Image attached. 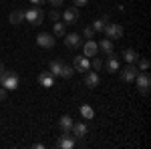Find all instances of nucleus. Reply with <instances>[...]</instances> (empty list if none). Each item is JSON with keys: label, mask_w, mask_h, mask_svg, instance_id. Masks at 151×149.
Wrapping results in <instances>:
<instances>
[{"label": "nucleus", "mask_w": 151, "mask_h": 149, "mask_svg": "<svg viewBox=\"0 0 151 149\" xmlns=\"http://www.w3.org/2000/svg\"><path fill=\"white\" fill-rule=\"evenodd\" d=\"M135 83H137V89L139 93H149V87H151V77L147 71H143V73H137V77H135Z\"/></svg>", "instance_id": "4"}, {"label": "nucleus", "mask_w": 151, "mask_h": 149, "mask_svg": "<svg viewBox=\"0 0 151 149\" xmlns=\"http://www.w3.org/2000/svg\"><path fill=\"white\" fill-rule=\"evenodd\" d=\"M63 65H65L63 60H57V58H55V60H50V65H48V71H50V73H52L55 77H60V71H63Z\"/></svg>", "instance_id": "17"}, {"label": "nucleus", "mask_w": 151, "mask_h": 149, "mask_svg": "<svg viewBox=\"0 0 151 149\" xmlns=\"http://www.w3.org/2000/svg\"><path fill=\"white\" fill-rule=\"evenodd\" d=\"M30 2H32V6H40V4H42L45 0H30Z\"/></svg>", "instance_id": "32"}, {"label": "nucleus", "mask_w": 151, "mask_h": 149, "mask_svg": "<svg viewBox=\"0 0 151 149\" xmlns=\"http://www.w3.org/2000/svg\"><path fill=\"white\" fill-rule=\"evenodd\" d=\"M57 147L58 149H73L75 147V139H73V135H70V133H63V135L58 137V141H57Z\"/></svg>", "instance_id": "10"}, {"label": "nucleus", "mask_w": 151, "mask_h": 149, "mask_svg": "<svg viewBox=\"0 0 151 149\" xmlns=\"http://www.w3.org/2000/svg\"><path fill=\"white\" fill-rule=\"evenodd\" d=\"M63 18H65V24H75L77 20H79V10H77V6L67 8L65 14H63Z\"/></svg>", "instance_id": "12"}, {"label": "nucleus", "mask_w": 151, "mask_h": 149, "mask_svg": "<svg viewBox=\"0 0 151 149\" xmlns=\"http://www.w3.org/2000/svg\"><path fill=\"white\" fill-rule=\"evenodd\" d=\"M73 2H75V6H87L89 0H73Z\"/></svg>", "instance_id": "31"}, {"label": "nucleus", "mask_w": 151, "mask_h": 149, "mask_svg": "<svg viewBox=\"0 0 151 149\" xmlns=\"http://www.w3.org/2000/svg\"><path fill=\"white\" fill-rule=\"evenodd\" d=\"M4 71H6V69H4V65L0 63V75H4Z\"/></svg>", "instance_id": "33"}, {"label": "nucleus", "mask_w": 151, "mask_h": 149, "mask_svg": "<svg viewBox=\"0 0 151 149\" xmlns=\"http://www.w3.org/2000/svg\"><path fill=\"white\" fill-rule=\"evenodd\" d=\"M93 69L95 71H99V69H103V60L97 57V58H93Z\"/></svg>", "instance_id": "27"}, {"label": "nucleus", "mask_w": 151, "mask_h": 149, "mask_svg": "<svg viewBox=\"0 0 151 149\" xmlns=\"http://www.w3.org/2000/svg\"><path fill=\"white\" fill-rule=\"evenodd\" d=\"M24 20H28L32 26H40L45 20V12L40 6H30L28 10H24Z\"/></svg>", "instance_id": "1"}, {"label": "nucleus", "mask_w": 151, "mask_h": 149, "mask_svg": "<svg viewBox=\"0 0 151 149\" xmlns=\"http://www.w3.org/2000/svg\"><path fill=\"white\" fill-rule=\"evenodd\" d=\"M65 45L69 46V48H79V46L83 45L81 35H77V32H70V35H67V38H65Z\"/></svg>", "instance_id": "13"}, {"label": "nucleus", "mask_w": 151, "mask_h": 149, "mask_svg": "<svg viewBox=\"0 0 151 149\" xmlns=\"http://www.w3.org/2000/svg\"><path fill=\"white\" fill-rule=\"evenodd\" d=\"M73 119H70V115H63L60 119H58V127H60V131L63 133H70V129H73Z\"/></svg>", "instance_id": "16"}, {"label": "nucleus", "mask_w": 151, "mask_h": 149, "mask_svg": "<svg viewBox=\"0 0 151 149\" xmlns=\"http://www.w3.org/2000/svg\"><path fill=\"white\" fill-rule=\"evenodd\" d=\"M103 67L107 69V73H117V71L121 69L119 57H117V55H113V53H109V55H107V60L103 63Z\"/></svg>", "instance_id": "7"}, {"label": "nucleus", "mask_w": 151, "mask_h": 149, "mask_svg": "<svg viewBox=\"0 0 151 149\" xmlns=\"http://www.w3.org/2000/svg\"><path fill=\"white\" fill-rule=\"evenodd\" d=\"M52 32H55V36H65V35H67V24L57 20L55 26H52Z\"/></svg>", "instance_id": "21"}, {"label": "nucleus", "mask_w": 151, "mask_h": 149, "mask_svg": "<svg viewBox=\"0 0 151 149\" xmlns=\"http://www.w3.org/2000/svg\"><path fill=\"white\" fill-rule=\"evenodd\" d=\"M99 83H101V79H99V75H97L95 71H87V73H85V85H87V87L95 89Z\"/></svg>", "instance_id": "14"}, {"label": "nucleus", "mask_w": 151, "mask_h": 149, "mask_svg": "<svg viewBox=\"0 0 151 149\" xmlns=\"http://www.w3.org/2000/svg\"><path fill=\"white\" fill-rule=\"evenodd\" d=\"M8 20H10V24H20V22H24V10H12L10 16H8Z\"/></svg>", "instance_id": "18"}, {"label": "nucleus", "mask_w": 151, "mask_h": 149, "mask_svg": "<svg viewBox=\"0 0 151 149\" xmlns=\"http://www.w3.org/2000/svg\"><path fill=\"white\" fill-rule=\"evenodd\" d=\"M0 87H4L6 91L18 89V75L14 71H4V75H0Z\"/></svg>", "instance_id": "2"}, {"label": "nucleus", "mask_w": 151, "mask_h": 149, "mask_svg": "<svg viewBox=\"0 0 151 149\" xmlns=\"http://www.w3.org/2000/svg\"><path fill=\"white\" fill-rule=\"evenodd\" d=\"M73 69L79 71V73H87V71L91 69V60H89V57H85V55H79V57H75Z\"/></svg>", "instance_id": "6"}, {"label": "nucleus", "mask_w": 151, "mask_h": 149, "mask_svg": "<svg viewBox=\"0 0 151 149\" xmlns=\"http://www.w3.org/2000/svg\"><path fill=\"white\" fill-rule=\"evenodd\" d=\"M107 20H109V16H107V14H105L103 18H97V20L93 22V30H95V32H103L105 22H107Z\"/></svg>", "instance_id": "22"}, {"label": "nucleus", "mask_w": 151, "mask_h": 149, "mask_svg": "<svg viewBox=\"0 0 151 149\" xmlns=\"http://www.w3.org/2000/svg\"><path fill=\"white\" fill-rule=\"evenodd\" d=\"M119 71H121V69H119ZM137 73H139V69L135 67V63H127V65L123 67V71H121V81H125V83H133L135 77H137Z\"/></svg>", "instance_id": "5"}, {"label": "nucleus", "mask_w": 151, "mask_h": 149, "mask_svg": "<svg viewBox=\"0 0 151 149\" xmlns=\"http://www.w3.org/2000/svg\"><path fill=\"white\" fill-rule=\"evenodd\" d=\"M6 97H8V91L2 87V89H0V101H6Z\"/></svg>", "instance_id": "29"}, {"label": "nucleus", "mask_w": 151, "mask_h": 149, "mask_svg": "<svg viewBox=\"0 0 151 149\" xmlns=\"http://www.w3.org/2000/svg\"><path fill=\"white\" fill-rule=\"evenodd\" d=\"M70 133L75 135V137H87V133H89V127H87V123H83V121H79V123H73V129H70Z\"/></svg>", "instance_id": "11"}, {"label": "nucleus", "mask_w": 151, "mask_h": 149, "mask_svg": "<svg viewBox=\"0 0 151 149\" xmlns=\"http://www.w3.org/2000/svg\"><path fill=\"white\" fill-rule=\"evenodd\" d=\"M97 53H99L97 42H95L93 38H91V40H87V42H85V46H83V55H85V57H95Z\"/></svg>", "instance_id": "15"}, {"label": "nucleus", "mask_w": 151, "mask_h": 149, "mask_svg": "<svg viewBox=\"0 0 151 149\" xmlns=\"http://www.w3.org/2000/svg\"><path fill=\"white\" fill-rule=\"evenodd\" d=\"M50 18H52V20H55V22H57L58 18H60V12H58L57 8H52V10H50Z\"/></svg>", "instance_id": "28"}, {"label": "nucleus", "mask_w": 151, "mask_h": 149, "mask_svg": "<svg viewBox=\"0 0 151 149\" xmlns=\"http://www.w3.org/2000/svg\"><path fill=\"white\" fill-rule=\"evenodd\" d=\"M47 2L50 6H55V8H57V6H63V0H47Z\"/></svg>", "instance_id": "30"}, {"label": "nucleus", "mask_w": 151, "mask_h": 149, "mask_svg": "<svg viewBox=\"0 0 151 149\" xmlns=\"http://www.w3.org/2000/svg\"><path fill=\"white\" fill-rule=\"evenodd\" d=\"M38 83H40L45 89H50V87H55V75H52L50 71H42V73L38 75Z\"/></svg>", "instance_id": "9"}, {"label": "nucleus", "mask_w": 151, "mask_h": 149, "mask_svg": "<svg viewBox=\"0 0 151 149\" xmlns=\"http://www.w3.org/2000/svg\"><path fill=\"white\" fill-rule=\"evenodd\" d=\"M81 115H83V119H93V117H95L93 107H89V105H83V107H81Z\"/></svg>", "instance_id": "24"}, {"label": "nucleus", "mask_w": 151, "mask_h": 149, "mask_svg": "<svg viewBox=\"0 0 151 149\" xmlns=\"http://www.w3.org/2000/svg\"><path fill=\"white\" fill-rule=\"evenodd\" d=\"M95 35H97V32L93 30V26H85V30H83V36H85V38L91 40V38H95Z\"/></svg>", "instance_id": "25"}, {"label": "nucleus", "mask_w": 151, "mask_h": 149, "mask_svg": "<svg viewBox=\"0 0 151 149\" xmlns=\"http://www.w3.org/2000/svg\"><path fill=\"white\" fill-rule=\"evenodd\" d=\"M123 58L127 60V63H137V58H139V55L133 50V48H125L123 50Z\"/></svg>", "instance_id": "20"}, {"label": "nucleus", "mask_w": 151, "mask_h": 149, "mask_svg": "<svg viewBox=\"0 0 151 149\" xmlns=\"http://www.w3.org/2000/svg\"><path fill=\"white\" fill-rule=\"evenodd\" d=\"M73 75H75V69H73V65H63L60 77H63V79H70Z\"/></svg>", "instance_id": "23"}, {"label": "nucleus", "mask_w": 151, "mask_h": 149, "mask_svg": "<svg viewBox=\"0 0 151 149\" xmlns=\"http://www.w3.org/2000/svg\"><path fill=\"white\" fill-rule=\"evenodd\" d=\"M55 35H48V32H40V35L36 36V45L40 46V48H52L55 46Z\"/></svg>", "instance_id": "8"}, {"label": "nucleus", "mask_w": 151, "mask_h": 149, "mask_svg": "<svg viewBox=\"0 0 151 149\" xmlns=\"http://www.w3.org/2000/svg\"><path fill=\"white\" fill-rule=\"evenodd\" d=\"M103 32L109 40H117V38H123V26L119 22H109V24H105Z\"/></svg>", "instance_id": "3"}, {"label": "nucleus", "mask_w": 151, "mask_h": 149, "mask_svg": "<svg viewBox=\"0 0 151 149\" xmlns=\"http://www.w3.org/2000/svg\"><path fill=\"white\" fill-rule=\"evenodd\" d=\"M97 46H99V50H103L105 55L113 53V40H109V38H103V40H101Z\"/></svg>", "instance_id": "19"}, {"label": "nucleus", "mask_w": 151, "mask_h": 149, "mask_svg": "<svg viewBox=\"0 0 151 149\" xmlns=\"http://www.w3.org/2000/svg\"><path fill=\"white\" fill-rule=\"evenodd\" d=\"M137 60H139V69H141V71H147V69H149V65H151L149 58L143 57V58H137Z\"/></svg>", "instance_id": "26"}]
</instances>
